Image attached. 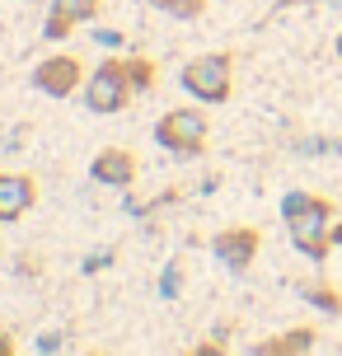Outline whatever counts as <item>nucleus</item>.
<instances>
[{
	"label": "nucleus",
	"mask_w": 342,
	"mask_h": 356,
	"mask_svg": "<svg viewBox=\"0 0 342 356\" xmlns=\"http://www.w3.org/2000/svg\"><path fill=\"white\" fill-rule=\"evenodd\" d=\"M286 230H291L295 253H305L309 263H324L328 249H333V202L328 197H314L300 216L286 220Z\"/></svg>",
	"instance_id": "3"
},
{
	"label": "nucleus",
	"mask_w": 342,
	"mask_h": 356,
	"mask_svg": "<svg viewBox=\"0 0 342 356\" xmlns=\"http://www.w3.org/2000/svg\"><path fill=\"white\" fill-rule=\"evenodd\" d=\"M333 244H342V220H333Z\"/></svg>",
	"instance_id": "19"
},
{
	"label": "nucleus",
	"mask_w": 342,
	"mask_h": 356,
	"mask_svg": "<svg viewBox=\"0 0 342 356\" xmlns=\"http://www.w3.org/2000/svg\"><path fill=\"white\" fill-rule=\"evenodd\" d=\"M155 145L183 160H197L206 150V113L202 108H169L155 122Z\"/></svg>",
	"instance_id": "2"
},
{
	"label": "nucleus",
	"mask_w": 342,
	"mask_h": 356,
	"mask_svg": "<svg viewBox=\"0 0 342 356\" xmlns=\"http://www.w3.org/2000/svg\"><path fill=\"white\" fill-rule=\"evenodd\" d=\"M179 80L197 104H225L230 85H234V56L230 52H202L179 71Z\"/></svg>",
	"instance_id": "1"
},
{
	"label": "nucleus",
	"mask_w": 342,
	"mask_h": 356,
	"mask_svg": "<svg viewBox=\"0 0 342 356\" xmlns=\"http://www.w3.org/2000/svg\"><path fill=\"white\" fill-rule=\"evenodd\" d=\"M160 15H174V19H202L206 15V0H150Z\"/></svg>",
	"instance_id": "13"
},
{
	"label": "nucleus",
	"mask_w": 342,
	"mask_h": 356,
	"mask_svg": "<svg viewBox=\"0 0 342 356\" xmlns=\"http://www.w3.org/2000/svg\"><path fill=\"white\" fill-rule=\"evenodd\" d=\"M338 56H342V33H338Z\"/></svg>",
	"instance_id": "20"
},
{
	"label": "nucleus",
	"mask_w": 342,
	"mask_h": 356,
	"mask_svg": "<svg viewBox=\"0 0 342 356\" xmlns=\"http://www.w3.org/2000/svg\"><path fill=\"white\" fill-rule=\"evenodd\" d=\"M211 249H216V258L230 267V272H244V267L258 258V249H263V234L253 230V225H230V230L216 234Z\"/></svg>",
	"instance_id": "6"
},
{
	"label": "nucleus",
	"mask_w": 342,
	"mask_h": 356,
	"mask_svg": "<svg viewBox=\"0 0 342 356\" xmlns=\"http://www.w3.org/2000/svg\"><path fill=\"white\" fill-rule=\"evenodd\" d=\"M85 80L90 75L80 66V56H71V52H56V56L33 66V89L47 94V99H71L75 89H85Z\"/></svg>",
	"instance_id": "5"
},
{
	"label": "nucleus",
	"mask_w": 342,
	"mask_h": 356,
	"mask_svg": "<svg viewBox=\"0 0 342 356\" xmlns=\"http://www.w3.org/2000/svg\"><path fill=\"white\" fill-rule=\"evenodd\" d=\"M94 38H99L104 47H122V33H113V29H99V33H94Z\"/></svg>",
	"instance_id": "15"
},
{
	"label": "nucleus",
	"mask_w": 342,
	"mask_h": 356,
	"mask_svg": "<svg viewBox=\"0 0 342 356\" xmlns=\"http://www.w3.org/2000/svg\"><path fill=\"white\" fill-rule=\"evenodd\" d=\"M15 352V338H10V328H0V356Z\"/></svg>",
	"instance_id": "17"
},
{
	"label": "nucleus",
	"mask_w": 342,
	"mask_h": 356,
	"mask_svg": "<svg viewBox=\"0 0 342 356\" xmlns=\"http://www.w3.org/2000/svg\"><path fill=\"white\" fill-rule=\"evenodd\" d=\"M80 94H85V108H90V113H122L127 99L136 94L131 80H127V61L122 56H104L90 71V80H85Z\"/></svg>",
	"instance_id": "4"
},
{
	"label": "nucleus",
	"mask_w": 342,
	"mask_h": 356,
	"mask_svg": "<svg viewBox=\"0 0 342 356\" xmlns=\"http://www.w3.org/2000/svg\"><path fill=\"white\" fill-rule=\"evenodd\" d=\"M104 263H113V253H90V263H85V267H90V272H99Z\"/></svg>",
	"instance_id": "16"
},
{
	"label": "nucleus",
	"mask_w": 342,
	"mask_h": 356,
	"mask_svg": "<svg viewBox=\"0 0 342 356\" xmlns=\"http://www.w3.org/2000/svg\"><path fill=\"white\" fill-rule=\"evenodd\" d=\"M314 328H286L282 338H268L253 347V356H295V352H314Z\"/></svg>",
	"instance_id": "9"
},
{
	"label": "nucleus",
	"mask_w": 342,
	"mask_h": 356,
	"mask_svg": "<svg viewBox=\"0 0 342 356\" xmlns=\"http://www.w3.org/2000/svg\"><path fill=\"white\" fill-rule=\"evenodd\" d=\"M33 202H38V183L28 174H0V225L33 211Z\"/></svg>",
	"instance_id": "8"
},
{
	"label": "nucleus",
	"mask_w": 342,
	"mask_h": 356,
	"mask_svg": "<svg viewBox=\"0 0 342 356\" xmlns=\"http://www.w3.org/2000/svg\"><path fill=\"white\" fill-rule=\"evenodd\" d=\"M291 5H314V0H277V10H291Z\"/></svg>",
	"instance_id": "18"
},
{
	"label": "nucleus",
	"mask_w": 342,
	"mask_h": 356,
	"mask_svg": "<svg viewBox=\"0 0 342 356\" xmlns=\"http://www.w3.org/2000/svg\"><path fill=\"white\" fill-rule=\"evenodd\" d=\"M309 202H314V193H300V188H295V193H286V197H282V220L300 216V211L309 207Z\"/></svg>",
	"instance_id": "14"
},
{
	"label": "nucleus",
	"mask_w": 342,
	"mask_h": 356,
	"mask_svg": "<svg viewBox=\"0 0 342 356\" xmlns=\"http://www.w3.org/2000/svg\"><path fill=\"white\" fill-rule=\"evenodd\" d=\"M122 61H127V80H131V89H136V94H150L160 66H155L150 56H122Z\"/></svg>",
	"instance_id": "12"
},
{
	"label": "nucleus",
	"mask_w": 342,
	"mask_h": 356,
	"mask_svg": "<svg viewBox=\"0 0 342 356\" xmlns=\"http://www.w3.org/2000/svg\"><path fill=\"white\" fill-rule=\"evenodd\" d=\"M300 296H305L314 309H324V314H342V291H338V286H328V282H309V286H300Z\"/></svg>",
	"instance_id": "11"
},
{
	"label": "nucleus",
	"mask_w": 342,
	"mask_h": 356,
	"mask_svg": "<svg viewBox=\"0 0 342 356\" xmlns=\"http://www.w3.org/2000/svg\"><path fill=\"white\" fill-rule=\"evenodd\" d=\"M90 178L104 183V188H131L136 183V155L122 150V145H108L90 160Z\"/></svg>",
	"instance_id": "7"
},
{
	"label": "nucleus",
	"mask_w": 342,
	"mask_h": 356,
	"mask_svg": "<svg viewBox=\"0 0 342 356\" xmlns=\"http://www.w3.org/2000/svg\"><path fill=\"white\" fill-rule=\"evenodd\" d=\"M47 15L66 19V24H90V19H99V0H47Z\"/></svg>",
	"instance_id": "10"
}]
</instances>
